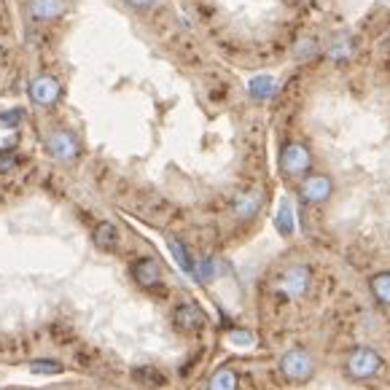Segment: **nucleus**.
I'll list each match as a JSON object with an SVG mask.
<instances>
[{"label": "nucleus", "instance_id": "nucleus-1", "mask_svg": "<svg viewBox=\"0 0 390 390\" xmlns=\"http://www.w3.org/2000/svg\"><path fill=\"white\" fill-rule=\"evenodd\" d=\"M280 371L288 382H307L315 374V358L305 347H293L280 358Z\"/></svg>", "mask_w": 390, "mask_h": 390}, {"label": "nucleus", "instance_id": "nucleus-2", "mask_svg": "<svg viewBox=\"0 0 390 390\" xmlns=\"http://www.w3.org/2000/svg\"><path fill=\"white\" fill-rule=\"evenodd\" d=\"M344 366H347V374L353 379H371L382 371L385 361H382V355H379L377 350H371V347H355Z\"/></svg>", "mask_w": 390, "mask_h": 390}, {"label": "nucleus", "instance_id": "nucleus-3", "mask_svg": "<svg viewBox=\"0 0 390 390\" xmlns=\"http://www.w3.org/2000/svg\"><path fill=\"white\" fill-rule=\"evenodd\" d=\"M312 167V154L305 143H288L280 151V170L285 178H302Z\"/></svg>", "mask_w": 390, "mask_h": 390}, {"label": "nucleus", "instance_id": "nucleus-4", "mask_svg": "<svg viewBox=\"0 0 390 390\" xmlns=\"http://www.w3.org/2000/svg\"><path fill=\"white\" fill-rule=\"evenodd\" d=\"M46 151L57 162H75L81 157V143L70 130H54V132L46 135Z\"/></svg>", "mask_w": 390, "mask_h": 390}, {"label": "nucleus", "instance_id": "nucleus-5", "mask_svg": "<svg viewBox=\"0 0 390 390\" xmlns=\"http://www.w3.org/2000/svg\"><path fill=\"white\" fill-rule=\"evenodd\" d=\"M310 283H312V272H310V267H305V264H293V267H288L283 272L278 291H280L285 299H302V296L310 291Z\"/></svg>", "mask_w": 390, "mask_h": 390}, {"label": "nucleus", "instance_id": "nucleus-6", "mask_svg": "<svg viewBox=\"0 0 390 390\" xmlns=\"http://www.w3.org/2000/svg\"><path fill=\"white\" fill-rule=\"evenodd\" d=\"M27 92H30V100H33L36 105H41V108H54L62 98V84L54 75L43 73L30 81V89H27Z\"/></svg>", "mask_w": 390, "mask_h": 390}, {"label": "nucleus", "instance_id": "nucleus-7", "mask_svg": "<svg viewBox=\"0 0 390 390\" xmlns=\"http://www.w3.org/2000/svg\"><path fill=\"white\" fill-rule=\"evenodd\" d=\"M299 194H302V199H305L307 205H323L334 194V181H331L329 175H323V172L307 175L305 181H302V186H299Z\"/></svg>", "mask_w": 390, "mask_h": 390}, {"label": "nucleus", "instance_id": "nucleus-8", "mask_svg": "<svg viewBox=\"0 0 390 390\" xmlns=\"http://www.w3.org/2000/svg\"><path fill=\"white\" fill-rule=\"evenodd\" d=\"M205 312L199 310L196 305L191 302H183V305L175 307V312H172V323H175V329L183 331V334H196L199 329H205Z\"/></svg>", "mask_w": 390, "mask_h": 390}, {"label": "nucleus", "instance_id": "nucleus-9", "mask_svg": "<svg viewBox=\"0 0 390 390\" xmlns=\"http://www.w3.org/2000/svg\"><path fill=\"white\" fill-rule=\"evenodd\" d=\"M132 278L143 288H157L159 283H162V269H159V264L154 258H137L132 264Z\"/></svg>", "mask_w": 390, "mask_h": 390}, {"label": "nucleus", "instance_id": "nucleus-10", "mask_svg": "<svg viewBox=\"0 0 390 390\" xmlns=\"http://www.w3.org/2000/svg\"><path fill=\"white\" fill-rule=\"evenodd\" d=\"M261 205H264V194L261 191H245V194H240L237 199H234V216L240 221H251L258 216V210H261Z\"/></svg>", "mask_w": 390, "mask_h": 390}, {"label": "nucleus", "instance_id": "nucleus-11", "mask_svg": "<svg viewBox=\"0 0 390 390\" xmlns=\"http://www.w3.org/2000/svg\"><path fill=\"white\" fill-rule=\"evenodd\" d=\"M278 92V81L272 78L269 73H258L248 81V95L256 100V102H267V100L275 98Z\"/></svg>", "mask_w": 390, "mask_h": 390}, {"label": "nucleus", "instance_id": "nucleus-12", "mask_svg": "<svg viewBox=\"0 0 390 390\" xmlns=\"http://www.w3.org/2000/svg\"><path fill=\"white\" fill-rule=\"evenodd\" d=\"M65 11L62 0H30V16L36 22H54Z\"/></svg>", "mask_w": 390, "mask_h": 390}, {"label": "nucleus", "instance_id": "nucleus-13", "mask_svg": "<svg viewBox=\"0 0 390 390\" xmlns=\"http://www.w3.org/2000/svg\"><path fill=\"white\" fill-rule=\"evenodd\" d=\"M92 240H95V245H98L100 251H113L119 245V229L110 221H100L98 226H95Z\"/></svg>", "mask_w": 390, "mask_h": 390}, {"label": "nucleus", "instance_id": "nucleus-14", "mask_svg": "<svg viewBox=\"0 0 390 390\" xmlns=\"http://www.w3.org/2000/svg\"><path fill=\"white\" fill-rule=\"evenodd\" d=\"M275 229H278V234H283V237H291L293 229H296L291 199H280V208H278V216H275Z\"/></svg>", "mask_w": 390, "mask_h": 390}, {"label": "nucleus", "instance_id": "nucleus-15", "mask_svg": "<svg viewBox=\"0 0 390 390\" xmlns=\"http://www.w3.org/2000/svg\"><path fill=\"white\" fill-rule=\"evenodd\" d=\"M132 379L140 382V385H148V388H164L167 385L164 371H159L154 366H137V369H132Z\"/></svg>", "mask_w": 390, "mask_h": 390}, {"label": "nucleus", "instance_id": "nucleus-16", "mask_svg": "<svg viewBox=\"0 0 390 390\" xmlns=\"http://www.w3.org/2000/svg\"><path fill=\"white\" fill-rule=\"evenodd\" d=\"M170 253L175 256V261H178V267L186 272V275H191L194 278L196 272V261L191 258V253H189V248L181 243V240H170Z\"/></svg>", "mask_w": 390, "mask_h": 390}, {"label": "nucleus", "instance_id": "nucleus-17", "mask_svg": "<svg viewBox=\"0 0 390 390\" xmlns=\"http://www.w3.org/2000/svg\"><path fill=\"white\" fill-rule=\"evenodd\" d=\"M369 288L374 293L379 305L390 307V272H377L371 280H369Z\"/></svg>", "mask_w": 390, "mask_h": 390}, {"label": "nucleus", "instance_id": "nucleus-18", "mask_svg": "<svg viewBox=\"0 0 390 390\" xmlns=\"http://www.w3.org/2000/svg\"><path fill=\"white\" fill-rule=\"evenodd\" d=\"M237 385H240V377L234 374L232 369H218L213 377H210V385L208 390H237Z\"/></svg>", "mask_w": 390, "mask_h": 390}, {"label": "nucleus", "instance_id": "nucleus-19", "mask_svg": "<svg viewBox=\"0 0 390 390\" xmlns=\"http://www.w3.org/2000/svg\"><path fill=\"white\" fill-rule=\"evenodd\" d=\"M216 275V264H213V258H202L199 264H196V272H194V280L199 283H208L210 278Z\"/></svg>", "mask_w": 390, "mask_h": 390}, {"label": "nucleus", "instance_id": "nucleus-20", "mask_svg": "<svg viewBox=\"0 0 390 390\" xmlns=\"http://www.w3.org/2000/svg\"><path fill=\"white\" fill-rule=\"evenodd\" d=\"M30 369L36 371V374H60L62 371V364L60 361H33Z\"/></svg>", "mask_w": 390, "mask_h": 390}, {"label": "nucleus", "instance_id": "nucleus-21", "mask_svg": "<svg viewBox=\"0 0 390 390\" xmlns=\"http://www.w3.org/2000/svg\"><path fill=\"white\" fill-rule=\"evenodd\" d=\"M19 122H22V110L19 108L0 110V124L3 127H19Z\"/></svg>", "mask_w": 390, "mask_h": 390}, {"label": "nucleus", "instance_id": "nucleus-22", "mask_svg": "<svg viewBox=\"0 0 390 390\" xmlns=\"http://www.w3.org/2000/svg\"><path fill=\"white\" fill-rule=\"evenodd\" d=\"M130 9H135V11H148V9H154V6H159V0H124Z\"/></svg>", "mask_w": 390, "mask_h": 390}, {"label": "nucleus", "instance_id": "nucleus-23", "mask_svg": "<svg viewBox=\"0 0 390 390\" xmlns=\"http://www.w3.org/2000/svg\"><path fill=\"white\" fill-rule=\"evenodd\" d=\"M312 54H315V43H312V41L299 43V49H296V57H299V60H310Z\"/></svg>", "mask_w": 390, "mask_h": 390}, {"label": "nucleus", "instance_id": "nucleus-24", "mask_svg": "<svg viewBox=\"0 0 390 390\" xmlns=\"http://www.w3.org/2000/svg\"><path fill=\"white\" fill-rule=\"evenodd\" d=\"M229 339H232L234 344H251V342H253V334H251V331H232Z\"/></svg>", "mask_w": 390, "mask_h": 390}]
</instances>
